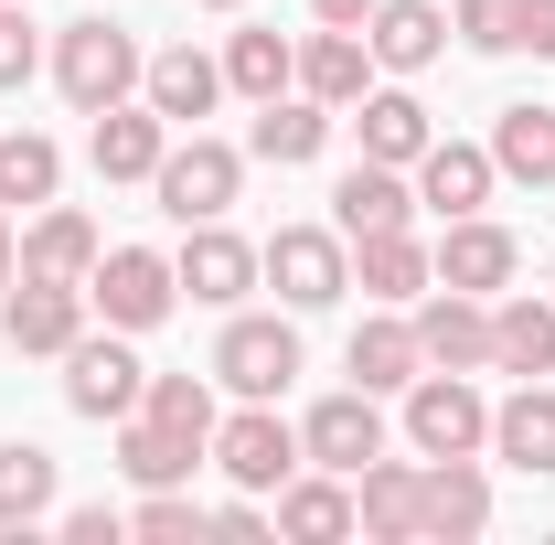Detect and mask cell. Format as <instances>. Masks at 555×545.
<instances>
[{"label":"cell","mask_w":555,"mask_h":545,"mask_svg":"<svg viewBox=\"0 0 555 545\" xmlns=\"http://www.w3.org/2000/svg\"><path fill=\"white\" fill-rule=\"evenodd\" d=\"M139 75H150V54L129 43V22L86 11V22H65V33H54V86H65V107H75V118H96V107L139 97Z\"/></svg>","instance_id":"obj_1"},{"label":"cell","mask_w":555,"mask_h":545,"mask_svg":"<svg viewBox=\"0 0 555 545\" xmlns=\"http://www.w3.org/2000/svg\"><path fill=\"white\" fill-rule=\"evenodd\" d=\"M171 300H182V278H171L160 246H107V257L86 268V310H96L107 332H160Z\"/></svg>","instance_id":"obj_2"},{"label":"cell","mask_w":555,"mask_h":545,"mask_svg":"<svg viewBox=\"0 0 555 545\" xmlns=\"http://www.w3.org/2000/svg\"><path fill=\"white\" fill-rule=\"evenodd\" d=\"M257 278H268L288 310H332L352 289V246H343V225H278L268 246H257Z\"/></svg>","instance_id":"obj_3"},{"label":"cell","mask_w":555,"mask_h":545,"mask_svg":"<svg viewBox=\"0 0 555 545\" xmlns=\"http://www.w3.org/2000/svg\"><path fill=\"white\" fill-rule=\"evenodd\" d=\"M406 439H416V460H481L491 449V396L470 385V375H416L406 385Z\"/></svg>","instance_id":"obj_4"},{"label":"cell","mask_w":555,"mask_h":545,"mask_svg":"<svg viewBox=\"0 0 555 545\" xmlns=\"http://www.w3.org/2000/svg\"><path fill=\"white\" fill-rule=\"evenodd\" d=\"M150 193H160V214L171 225H214V214L246 193V150H224V139H171L160 150V172H150Z\"/></svg>","instance_id":"obj_5"},{"label":"cell","mask_w":555,"mask_h":545,"mask_svg":"<svg viewBox=\"0 0 555 545\" xmlns=\"http://www.w3.org/2000/svg\"><path fill=\"white\" fill-rule=\"evenodd\" d=\"M214 471L235 481V492H278V481L299 471V428L278 417V396H246L235 417H214Z\"/></svg>","instance_id":"obj_6"},{"label":"cell","mask_w":555,"mask_h":545,"mask_svg":"<svg viewBox=\"0 0 555 545\" xmlns=\"http://www.w3.org/2000/svg\"><path fill=\"white\" fill-rule=\"evenodd\" d=\"M139 385H150V364L129 353V332H75V353H65V407L75 417L118 428V417H139Z\"/></svg>","instance_id":"obj_7"},{"label":"cell","mask_w":555,"mask_h":545,"mask_svg":"<svg viewBox=\"0 0 555 545\" xmlns=\"http://www.w3.org/2000/svg\"><path fill=\"white\" fill-rule=\"evenodd\" d=\"M288 375H299V321L235 310L224 342H214V385H235V396H288Z\"/></svg>","instance_id":"obj_8"},{"label":"cell","mask_w":555,"mask_h":545,"mask_svg":"<svg viewBox=\"0 0 555 545\" xmlns=\"http://www.w3.org/2000/svg\"><path fill=\"white\" fill-rule=\"evenodd\" d=\"M406 321H416V353H427L438 375H491V300L427 278V289L406 300Z\"/></svg>","instance_id":"obj_9"},{"label":"cell","mask_w":555,"mask_h":545,"mask_svg":"<svg viewBox=\"0 0 555 545\" xmlns=\"http://www.w3.org/2000/svg\"><path fill=\"white\" fill-rule=\"evenodd\" d=\"M86 332V278H11L0 289V342L11 353H54L65 364Z\"/></svg>","instance_id":"obj_10"},{"label":"cell","mask_w":555,"mask_h":545,"mask_svg":"<svg viewBox=\"0 0 555 545\" xmlns=\"http://www.w3.org/2000/svg\"><path fill=\"white\" fill-rule=\"evenodd\" d=\"M470 535H491L481 460H416V545H470Z\"/></svg>","instance_id":"obj_11"},{"label":"cell","mask_w":555,"mask_h":545,"mask_svg":"<svg viewBox=\"0 0 555 545\" xmlns=\"http://www.w3.org/2000/svg\"><path fill=\"white\" fill-rule=\"evenodd\" d=\"M299 460L310 471H363V460H385V407L363 396V385H343V396H321V407L299 417Z\"/></svg>","instance_id":"obj_12"},{"label":"cell","mask_w":555,"mask_h":545,"mask_svg":"<svg viewBox=\"0 0 555 545\" xmlns=\"http://www.w3.org/2000/svg\"><path fill=\"white\" fill-rule=\"evenodd\" d=\"M160 150H171V118H160L150 97H118V107H96V129H86V161H96V182H150V172H160Z\"/></svg>","instance_id":"obj_13"},{"label":"cell","mask_w":555,"mask_h":545,"mask_svg":"<svg viewBox=\"0 0 555 545\" xmlns=\"http://www.w3.org/2000/svg\"><path fill=\"white\" fill-rule=\"evenodd\" d=\"M524 268V246L491 225V214H449V236H438V289H470V300H502Z\"/></svg>","instance_id":"obj_14"},{"label":"cell","mask_w":555,"mask_h":545,"mask_svg":"<svg viewBox=\"0 0 555 545\" xmlns=\"http://www.w3.org/2000/svg\"><path fill=\"white\" fill-rule=\"evenodd\" d=\"M491 193H502L491 139H427V150H416V204L427 214H481Z\"/></svg>","instance_id":"obj_15"},{"label":"cell","mask_w":555,"mask_h":545,"mask_svg":"<svg viewBox=\"0 0 555 545\" xmlns=\"http://www.w3.org/2000/svg\"><path fill=\"white\" fill-rule=\"evenodd\" d=\"M171 278H182L193 300H214V310H235V300L257 289V246H246V236H224V214H214V225H182Z\"/></svg>","instance_id":"obj_16"},{"label":"cell","mask_w":555,"mask_h":545,"mask_svg":"<svg viewBox=\"0 0 555 545\" xmlns=\"http://www.w3.org/2000/svg\"><path fill=\"white\" fill-rule=\"evenodd\" d=\"M491 460H513L524 481L555 471V385L545 375H513V396L491 407Z\"/></svg>","instance_id":"obj_17"},{"label":"cell","mask_w":555,"mask_h":545,"mask_svg":"<svg viewBox=\"0 0 555 545\" xmlns=\"http://www.w3.org/2000/svg\"><path fill=\"white\" fill-rule=\"evenodd\" d=\"M268 514H278V535H299V545H343V535H352V481L299 460V471L268 492Z\"/></svg>","instance_id":"obj_18"},{"label":"cell","mask_w":555,"mask_h":545,"mask_svg":"<svg viewBox=\"0 0 555 545\" xmlns=\"http://www.w3.org/2000/svg\"><path fill=\"white\" fill-rule=\"evenodd\" d=\"M416 214V182L396 172V161H352L343 182H332V225H343V246L352 236H396Z\"/></svg>","instance_id":"obj_19"},{"label":"cell","mask_w":555,"mask_h":545,"mask_svg":"<svg viewBox=\"0 0 555 545\" xmlns=\"http://www.w3.org/2000/svg\"><path fill=\"white\" fill-rule=\"evenodd\" d=\"M363 43H374V65H385V75H427L438 54H449V11H438V0H374Z\"/></svg>","instance_id":"obj_20"},{"label":"cell","mask_w":555,"mask_h":545,"mask_svg":"<svg viewBox=\"0 0 555 545\" xmlns=\"http://www.w3.org/2000/svg\"><path fill=\"white\" fill-rule=\"evenodd\" d=\"M332 118H343V107H321V97H299V86H288V97H268V107H257V129H246V161H278V172H299V161H321V150H332Z\"/></svg>","instance_id":"obj_21"},{"label":"cell","mask_w":555,"mask_h":545,"mask_svg":"<svg viewBox=\"0 0 555 545\" xmlns=\"http://www.w3.org/2000/svg\"><path fill=\"white\" fill-rule=\"evenodd\" d=\"M139 97H150L171 129H204V118H214V97H224V65H214V54H193V43H171V54H150Z\"/></svg>","instance_id":"obj_22"},{"label":"cell","mask_w":555,"mask_h":545,"mask_svg":"<svg viewBox=\"0 0 555 545\" xmlns=\"http://www.w3.org/2000/svg\"><path fill=\"white\" fill-rule=\"evenodd\" d=\"M491 375H555V300L534 289L491 300Z\"/></svg>","instance_id":"obj_23"},{"label":"cell","mask_w":555,"mask_h":545,"mask_svg":"<svg viewBox=\"0 0 555 545\" xmlns=\"http://www.w3.org/2000/svg\"><path fill=\"white\" fill-rule=\"evenodd\" d=\"M427 278H438V246H416V225H396V236H352V289H363V300L396 310V300H416Z\"/></svg>","instance_id":"obj_24"},{"label":"cell","mask_w":555,"mask_h":545,"mask_svg":"<svg viewBox=\"0 0 555 545\" xmlns=\"http://www.w3.org/2000/svg\"><path fill=\"white\" fill-rule=\"evenodd\" d=\"M96 257H107V246H96V214L33 204V225H22V278H86Z\"/></svg>","instance_id":"obj_25"},{"label":"cell","mask_w":555,"mask_h":545,"mask_svg":"<svg viewBox=\"0 0 555 545\" xmlns=\"http://www.w3.org/2000/svg\"><path fill=\"white\" fill-rule=\"evenodd\" d=\"M352 535L416 545V460H363L352 471Z\"/></svg>","instance_id":"obj_26"},{"label":"cell","mask_w":555,"mask_h":545,"mask_svg":"<svg viewBox=\"0 0 555 545\" xmlns=\"http://www.w3.org/2000/svg\"><path fill=\"white\" fill-rule=\"evenodd\" d=\"M416 375H427V353H416V321H406V310H374V321L352 332V385H363V396H406Z\"/></svg>","instance_id":"obj_27"},{"label":"cell","mask_w":555,"mask_h":545,"mask_svg":"<svg viewBox=\"0 0 555 545\" xmlns=\"http://www.w3.org/2000/svg\"><path fill=\"white\" fill-rule=\"evenodd\" d=\"M214 449L204 439H182V428H160V417H118V471L139 481V492H171V481H193Z\"/></svg>","instance_id":"obj_28"},{"label":"cell","mask_w":555,"mask_h":545,"mask_svg":"<svg viewBox=\"0 0 555 545\" xmlns=\"http://www.w3.org/2000/svg\"><path fill=\"white\" fill-rule=\"evenodd\" d=\"M374 86V43L363 33H343V22H321L310 43H299V97H321V107H352Z\"/></svg>","instance_id":"obj_29"},{"label":"cell","mask_w":555,"mask_h":545,"mask_svg":"<svg viewBox=\"0 0 555 545\" xmlns=\"http://www.w3.org/2000/svg\"><path fill=\"white\" fill-rule=\"evenodd\" d=\"M352 129H363V161H396V172H416V150L438 139L406 86H363V97H352Z\"/></svg>","instance_id":"obj_30"},{"label":"cell","mask_w":555,"mask_h":545,"mask_svg":"<svg viewBox=\"0 0 555 545\" xmlns=\"http://www.w3.org/2000/svg\"><path fill=\"white\" fill-rule=\"evenodd\" d=\"M491 172L524 182V193H555V107H502L491 118Z\"/></svg>","instance_id":"obj_31"},{"label":"cell","mask_w":555,"mask_h":545,"mask_svg":"<svg viewBox=\"0 0 555 545\" xmlns=\"http://www.w3.org/2000/svg\"><path fill=\"white\" fill-rule=\"evenodd\" d=\"M224 86H235L246 107H268V97H288V86H299V43H278L268 22H246V33L224 43Z\"/></svg>","instance_id":"obj_32"},{"label":"cell","mask_w":555,"mask_h":545,"mask_svg":"<svg viewBox=\"0 0 555 545\" xmlns=\"http://www.w3.org/2000/svg\"><path fill=\"white\" fill-rule=\"evenodd\" d=\"M65 193V150L43 129H11L0 139V214H33V204H54Z\"/></svg>","instance_id":"obj_33"},{"label":"cell","mask_w":555,"mask_h":545,"mask_svg":"<svg viewBox=\"0 0 555 545\" xmlns=\"http://www.w3.org/2000/svg\"><path fill=\"white\" fill-rule=\"evenodd\" d=\"M43 514H54V449L11 439V449H0V535H33Z\"/></svg>","instance_id":"obj_34"},{"label":"cell","mask_w":555,"mask_h":545,"mask_svg":"<svg viewBox=\"0 0 555 545\" xmlns=\"http://www.w3.org/2000/svg\"><path fill=\"white\" fill-rule=\"evenodd\" d=\"M139 417H160V428H182V439L214 449V385L204 375H150V385H139Z\"/></svg>","instance_id":"obj_35"},{"label":"cell","mask_w":555,"mask_h":545,"mask_svg":"<svg viewBox=\"0 0 555 545\" xmlns=\"http://www.w3.org/2000/svg\"><path fill=\"white\" fill-rule=\"evenodd\" d=\"M129 535H150V545H193V535H214V503H193L182 481H171V492H139Z\"/></svg>","instance_id":"obj_36"},{"label":"cell","mask_w":555,"mask_h":545,"mask_svg":"<svg viewBox=\"0 0 555 545\" xmlns=\"http://www.w3.org/2000/svg\"><path fill=\"white\" fill-rule=\"evenodd\" d=\"M449 33H460L470 54H524V0H460Z\"/></svg>","instance_id":"obj_37"},{"label":"cell","mask_w":555,"mask_h":545,"mask_svg":"<svg viewBox=\"0 0 555 545\" xmlns=\"http://www.w3.org/2000/svg\"><path fill=\"white\" fill-rule=\"evenodd\" d=\"M33 65H43L33 11H22V0H0V97H11V86H33Z\"/></svg>","instance_id":"obj_38"},{"label":"cell","mask_w":555,"mask_h":545,"mask_svg":"<svg viewBox=\"0 0 555 545\" xmlns=\"http://www.w3.org/2000/svg\"><path fill=\"white\" fill-rule=\"evenodd\" d=\"M54 524H65V545H118V535H129L118 503H75V514H54Z\"/></svg>","instance_id":"obj_39"},{"label":"cell","mask_w":555,"mask_h":545,"mask_svg":"<svg viewBox=\"0 0 555 545\" xmlns=\"http://www.w3.org/2000/svg\"><path fill=\"white\" fill-rule=\"evenodd\" d=\"M524 43H534V54L555 65V0H524Z\"/></svg>","instance_id":"obj_40"},{"label":"cell","mask_w":555,"mask_h":545,"mask_svg":"<svg viewBox=\"0 0 555 545\" xmlns=\"http://www.w3.org/2000/svg\"><path fill=\"white\" fill-rule=\"evenodd\" d=\"M310 22H343V33H363V22H374V0H310Z\"/></svg>","instance_id":"obj_41"},{"label":"cell","mask_w":555,"mask_h":545,"mask_svg":"<svg viewBox=\"0 0 555 545\" xmlns=\"http://www.w3.org/2000/svg\"><path fill=\"white\" fill-rule=\"evenodd\" d=\"M22 278V236H11V214H0V289Z\"/></svg>","instance_id":"obj_42"},{"label":"cell","mask_w":555,"mask_h":545,"mask_svg":"<svg viewBox=\"0 0 555 545\" xmlns=\"http://www.w3.org/2000/svg\"><path fill=\"white\" fill-rule=\"evenodd\" d=\"M204 11H246V0H204Z\"/></svg>","instance_id":"obj_43"},{"label":"cell","mask_w":555,"mask_h":545,"mask_svg":"<svg viewBox=\"0 0 555 545\" xmlns=\"http://www.w3.org/2000/svg\"><path fill=\"white\" fill-rule=\"evenodd\" d=\"M545 289H555V268H545Z\"/></svg>","instance_id":"obj_44"}]
</instances>
